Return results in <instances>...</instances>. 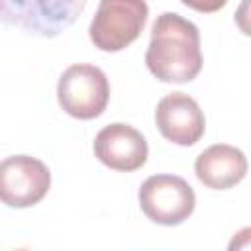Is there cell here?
Returning a JSON list of instances; mask_svg holds the SVG:
<instances>
[{
    "instance_id": "obj_8",
    "label": "cell",
    "mask_w": 251,
    "mask_h": 251,
    "mask_svg": "<svg viewBox=\"0 0 251 251\" xmlns=\"http://www.w3.org/2000/svg\"><path fill=\"white\" fill-rule=\"evenodd\" d=\"M96 159L112 171L131 173L145 165L149 147L141 131L135 127L116 122L104 126L94 137Z\"/></svg>"
},
{
    "instance_id": "obj_6",
    "label": "cell",
    "mask_w": 251,
    "mask_h": 251,
    "mask_svg": "<svg viewBox=\"0 0 251 251\" xmlns=\"http://www.w3.org/2000/svg\"><path fill=\"white\" fill-rule=\"evenodd\" d=\"M51 173L31 155H12L0 161V202L8 208H29L45 198Z\"/></svg>"
},
{
    "instance_id": "obj_2",
    "label": "cell",
    "mask_w": 251,
    "mask_h": 251,
    "mask_svg": "<svg viewBox=\"0 0 251 251\" xmlns=\"http://www.w3.org/2000/svg\"><path fill=\"white\" fill-rule=\"evenodd\" d=\"M88 0H0V22L39 37H55L71 27Z\"/></svg>"
},
{
    "instance_id": "obj_5",
    "label": "cell",
    "mask_w": 251,
    "mask_h": 251,
    "mask_svg": "<svg viewBox=\"0 0 251 251\" xmlns=\"http://www.w3.org/2000/svg\"><path fill=\"white\" fill-rule=\"evenodd\" d=\"M141 212L159 226H178L188 220L196 206L192 186L178 175H151L137 192Z\"/></svg>"
},
{
    "instance_id": "obj_4",
    "label": "cell",
    "mask_w": 251,
    "mask_h": 251,
    "mask_svg": "<svg viewBox=\"0 0 251 251\" xmlns=\"http://www.w3.org/2000/svg\"><path fill=\"white\" fill-rule=\"evenodd\" d=\"M59 106L76 120L98 118L110 102L106 73L90 63H76L63 71L57 82Z\"/></svg>"
},
{
    "instance_id": "obj_9",
    "label": "cell",
    "mask_w": 251,
    "mask_h": 251,
    "mask_svg": "<svg viewBox=\"0 0 251 251\" xmlns=\"http://www.w3.org/2000/svg\"><path fill=\"white\" fill-rule=\"evenodd\" d=\"M194 173L204 186L212 190H227L245 178L247 157L233 145L216 143L196 157Z\"/></svg>"
},
{
    "instance_id": "obj_10",
    "label": "cell",
    "mask_w": 251,
    "mask_h": 251,
    "mask_svg": "<svg viewBox=\"0 0 251 251\" xmlns=\"http://www.w3.org/2000/svg\"><path fill=\"white\" fill-rule=\"evenodd\" d=\"M184 6L196 10V12H202V14H212V12H218L226 6L227 0H180Z\"/></svg>"
},
{
    "instance_id": "obj_7",
    "label": "cell",
    "mask_w": 251,
    "mask_h": 251,
    "mask_svg": "<svg viewBox=\"0 0 251 251\" xmlns=\"http://www.w3.org/2000/svg\"><path fill=\"white\" fill-rule=\"evenodd\" d=\"M155 124L165 139L190 147L204 135L206 118L198 102L184 92H171L157 102Z\"/></svg>"
},
{
    "instance_id": "obj_3",
    "label": "cell",
    "mask_w": 251,
    "mask_h": 251,
    "mask_svg": "<svg viewBox=\"0 0 251 251\" xmlns=\"http://www.w3.org/2000/svg\"><path fill=\"white\" fill-rule=\"evenodd\" d=\"M149 16L145 0H100L88 35L100 51L116 53L133 43Z\"/></svg>"
},
{
    "instance_id": "obj_1",
    "label": "cell",
    "mask_w": 251,
    "mask_h": 251,
    "mask_svg": "<svg viewBox=\"0 0 251 251\" xmlns=\"http://www.w3.org/2000/svg\"><path fill=\"white\" fill-rule=\"evenodd\" d=\"M145 65L161 82H190L202 71V49L198 27L175 14L163 12L151 27Z\"/></svg>"
}]
</instances>
